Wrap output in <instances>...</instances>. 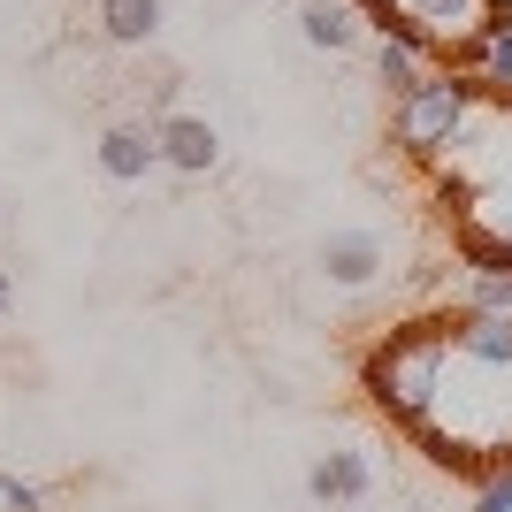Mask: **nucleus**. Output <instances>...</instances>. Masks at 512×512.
Listing matches in <instances>:
<instances>
[{"label":"nucleus","mask_w":512,"mask_h":512,"mask_svg":"<svg viewBox=\"0 0 512 512\" xmlns=\"http://www.w3.org/2000/svg\"><path fill=\"white\" fill-rule=\"evenodd\" d=\"M306 497H314V505H329V512H344V505H367V497H375V459H367L360 444L321 451L314 467H306Z\"/></svg>","instance_id":"obj_3"},{"label":"nucleus","mask_w":512,"mask_h":512,"mask_svg":"<svg viewBox=\"0 0 512 512\" xmlns=\"http://www.w3.org/2000/svg\"><path fill=\"white\" fill-rule=\"evenodd\" d=\"M390 268V237L383 230H329L321 237V276L337 291H367Z\"/></svg>","instance_id":"obj_4"},{"label":"nucleus","mask_w":512,"mask_h":512,"mask_svg":"<svg viewBox=\"0 0 512 512\" xmlns=\"http://www.w3.org/2000/svg\"><path fill=\"white\" fill-rule=\"evenodd\" d=\"M8 306H16V283H8V268H0V321H8Z\"/></svg>","instance_id":"obj_12"},{"label":"nucleus","mask_w":512,"mask_h":512,"mask_svg":"<svg viewBox=\"0 0 512 512\" xmlns=\"http://www.w3.org/2000/svg\"><path fill=\"white\" fill-rule=\"evenodd\" d=\"M482 77H428L413 100H398V146L413 153V161H436V153L459 138V123H467V107L482 100Z\"/></svg>","instance_id":"obj_1"},{"label":"nucleus","mask_w":512,"mask_h":512,"mask_svg":"<svg viewBox=\"0 0 512 512\" xmlns=\"http://www.w3.org/2000/svg\"><path fill=\"white\" fill-rule=\"evenodd\" d=\"M0 512H46V490L23 474H0Z\"/></svg>","instance_id":"obj_10"},{"label":"nucleus","mask_w":512,"mask_h":512,"mask_svg":"<svg viewBox=\"0 0 512 512\" xmlns=\"http://www.w3.org/2000/svg\"><path fill=\"white\" fill-rule=\"evenodd\" d=\"M360 8L352 0H299V31H306V46H321V54H344V46L360 39Z\"/></svg>","instance_id":"obj_8"},{"label":"nucleus","mask_w":512,"mask_h":512,"mask_svg":"<svg viewBox=\"0 0 512 512\" xmlns=\"http://www.w3.org/2000/svg\"><path fill=\"white\" fill-rule=\"evenodd\" d=\"M161 169V146H153V123H115L100 138V176L107 184H146Z\"/></svg>","instance_id":"obj_5"},{"label":"nucleus","mask_w":512,"mask_h":512,"mask_svg":"<svg viewBox=\"0 0 512 512\" xmlns=\"http://www.w3.org/2000/svg\"><path fill=\"white\" fill-rule=\"evenodd\" d=\"M421 54H428V46H413V39H383V46H375V62H383L390 100H413V92L428 85V77H421Z\"/></svg>","instance_id":"obj_9"},{"label":"nucleus","mask_w":512,"mask_h":512,"mask_svg":"<svg viewBox=\"0 0 512 512\" xmlns=\"http://www.w3.org/2000/svg\"><path fill=\"white\" fill-rule=\"evenodd\" d=\"M474 512H512V467L482 482V497H474Z\"/></svg>","instance_id":"obj_11"},{"label":"nucleus","mask_w":512,"mask_h":512,"mask_svg":"<svg viewBox=\"0 0 512 512\" xmlns=\"http://www.w3.org/2000/svg\"><path fill=\"white\" fill-rule=\"evenodd\" d=\"M406 16L421 23L428 39H451V31H482V23L512 16L505 0H406Z\"/></svg>","instance_id":"obj_6"},{"label":"nucleus","mask_w":512,"mask_h":512,"mask_svg":"<svg viewBox=\"0 0 512 512\" xmlns=\"http://www.w3.org/2000/svg\"><path fill=\"white\" fill-rule=\"evenodd\" d=\"M92 23L115 46H153L161 39V0H92Z\"/></svg>","instance_id":"obj_7"},{"label":"nucleus","mask_w":512,"mask_h":512,"mask_svg":"<svg viewBox=\"0 0 512 512\" xmlns=\"http://www.w3.org/2000/svg\"><path fill=\"white\" fill-rule=\"evenodd\" d=\"M153 146H161V169H176V176H214L222 169V130H214L207 115H184V107L153 115Z\"/></svg>","instance_id":"obj_2"}]
</instances>
